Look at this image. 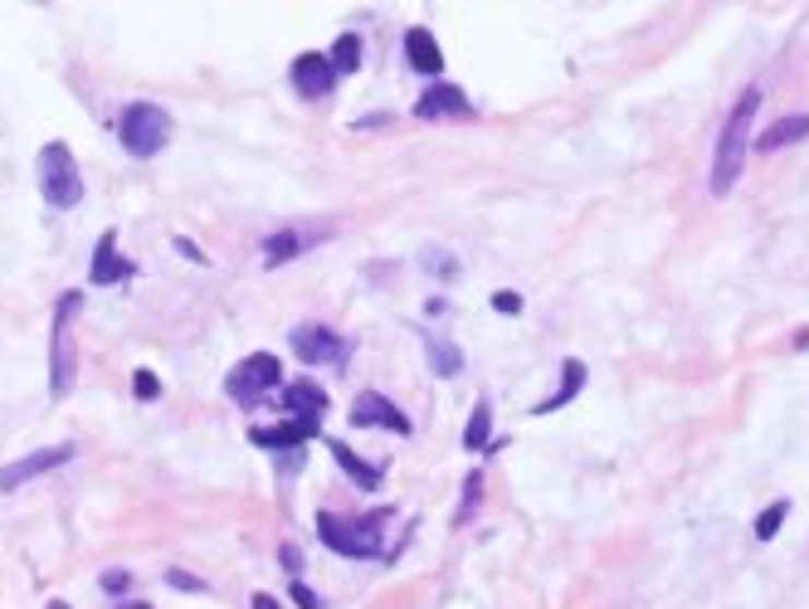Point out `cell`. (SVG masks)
Wrapping results in <instances>:
<instances>
[{
    "label": "cell",
    "instance_id": "1",
    "mask_svg": "<svg viewBox=\"0 0 809 609\" xmlns=\"http://www.w3.org/2000/svg\"><path fill=\"white\" fill-rule=\"evenodd\" d=\"M756 108H761V93L746 88L737 98V108H731L727 128H722V136H717V156H712V195H727L731 186H737L741 162H746V152H751Z\"/></svg>",
    "mask_w": 809,
    "mask_h": 609
},
{
    "label": "cell",
    "instance_id": "2",
    "mask_svg": "<svg viewBox=\"0 0 809 609\" xmlns=\"http://www.w3.org/2000/svg\"><path fill=\"white\" fill-rule=\"evenodd\" d=\"M83 292H64L55 308V337H49V395L64 401L79 375V351H73V312H79Z\"/></svg>",
    "mask_w": 809,
    "mask_h": 609
},
{
    "label": "cell",
    "instance_id": "3",
    "mask_svg": "<svg viewBox=\"0 0 809 609\" xmlns=\"http://www.w3.org/2000/svg\"><path fill=\"white\" fill-rule=\"evenodd\" d=\"M39 195H45L55 210H73L83 201V176H79V162L64 142H49L39 152Z\"/></svg>",
    "mask_w": 809,
    "mask_h": 609
},
{
    "label": "cell",
    "instance_id": "4",
    "mask_svg": "<svg viewBox=\"0 0 809 609\" xmlns=\"http://www.w3.org/2000/svg\"><path fill=\"white\" fill-rule=\"evenodd\" d=\"M122 146H128L132 156H156L166 142H171V118H166L156 103H132L128 112H122Z\"/></svg>",
    "mask_w": 809,
    "mask_h": 609
},
{
    "label": "cell",
    "instance_id": "5",
    "mask_svg": "<svg viewBox=\"0 0 809 609\" xmlns=\"http://www.w3.org/2000/svg\"><path fill=\"white\" fill-rule=\"evenodd\" d=\"M278 381H283L278 356L254 351V356H245V361L229 371L225 391H229V401H235V405H259V401H264V391H273Z\"/></svg>",
    "mask_w": 809,
    "mask_h": 609
},
{
    "label": "cell",
    "instance_id": "6",
    "mask_svg": "<svg viewBox=\"0 0 809 609\" xmlns=\"http://www.w3.org/2000/svg\"><path fill=\"white\" fill-rule=\"evenodd\" d=\"M318 537H322V546H328V551L352 556V561L381 556V541H376V532L366 527V522H346V517H332V512H322V517H318Z\"/></svg>",
    "mask_w": 809,
    "mask_h": 609
},
{
    "label": "cell",
    "instance_id": "7",
    "mask_svg": "<svg viewBox=\"0 0 809 609\" xmlns=\"http://www.w3.org/2000/svg\"><path fill=\"white\" fill-rule=\"evenodd\" d=\"M69 458H73V444H55V449H35V454H25V458H15V464H5V468H0V492H15V488H25V482H29V478L49 474V468L69 464Z\"/></svg>",
    "mask_w": 809,
    "mask_h": 609
},
{
    "label": "cell",
    "instance_id": "8",
    "mask_svg": "<svg viewBox=\"0 0 809 609\" xmlns=\"http://www.w3.org/2000/svg\"><path fill=\"white\" fill-rule=\"evenodd\" d=\"M352 425L356 429H391V434H409V415H405V409H395L385 395H376V391L356 395Z\"/></svg>",
    "mask_w": 809,
    "mask_h": 609
},
{
    "label": "cell",
    "instance_id": "9",
    "mask_svg": "<svg viewBox=\"0 0 809 609\" xmlns=\"http://www.w3.org/2000/svg\"><path fill=\"white\" fill-rule=\"evenodd\" d=\"M332 83H337V69H332L328 55H298L293 59V88L302 98H328Z\"/></svg>",
    "mask_w": 809,
    "mask_h": 609
},
{
    "label": "cell",
    "instance_id": "10",
    "mask_svg": "<svg viewBox=\"0 0 809 609\" xmlns=\"http://www.w3.org/2000/svg\"><path fill=\"white\" fill-rule=\"evenodd\" d=\"M88 278H93V288H112V283H128L132 278V259L118 254V235H112V229L98 239V249H93Z\"/></svg>",
    "mask_w": 809,
    "mask_h": 609
},
{
    "label": "cell",
    "instance_id": "11",
    "mask_svg": "<svg viewBox=\"0 0 809 609\" xmlns=\"http://www.w3.org/2000/svg\"><path fill=\"white\" fill-rule=\"evenodd\" d=\"M415 112L425 122H439V118H473V103L464 98V88H454V83H435V88H425V98L415 103Z\"/></svg>",
    "mask_w": 809,
    "mask_h": 609
},
{
    "label": "cell",
    "instance_id": "12",
    "mask_svg": "<svg viewBox=\"0 0 809 609\" xmlns=\"http://www.w3.org/2000/svg\"><path fill=\"white\" fill-rule=\"evenodd\" d=\"M283 409H288V419H298V425L318 429V419L328 415V395H322L312 381H293L288 391H283Z\"/></svg>",
    "mask_w": 809,
    "mask_h": 609
},
{
    "label": "cell",
    "instance_id": "13",
    "mask_svg": "<svg viewBox=\"0 0 809 609\" xmlns=\"http://www.w3.org/2000/svg\"><path fill=\"white\" fill-rule=\"evenodd\" d=\"M293 356L308 366H328V361H342V342L328 327H298L293 332Z\"/></svg>",
    "mask_w": 809,
    "mask_h": 609
},
{
    "label": "cell",
    "instance_id": "14",
    "mask_svg": "<svg viewBox=\"0 0 809 609\" xmlns=\"http://www.w3.org/2000/svg\"><path fill=\"white\" fill-rule=\"evenodd\" d=\"M405 59H409V64H415L419 73H439V69H444V49H439V39L429 35L425 25L405 29Z\"/></svg>",
    "mask_w": 809,
    "mask_h": 609
},
{
    "label": "cell",
    "instance_id": "15",
    "mask_svg": "<svg viewBox=\"0 0 809 609\" xmlns=\"http://www.w3.org/2000/svg\"><path fill=\"white\" fill-rule=\"evenodd\" d=\"M318 239H328V229H278V235L264 244V259L273 268L283 264V259H298L308 244H318Z\"/></svg>",
    "mask_w": 809,
    "mask_h": 609
},
{
    "label": "cell",
    "instance_id": "16",
    "mask_svg": "<svg viewBox=\"0 0 809 609\" xmlns=\"http://www.w3.org/2000/svg\"><path fill=\"white\" fill-rule=\"evenodd\" d=\"M800 136H809V112H790V118L771 122V128L756 136V152H781V146L800 142Z\"/></svg>",
    "mask_w": 809,
    "mask_h": 609
},
{
    "label": "cell",
    "instance_id": "17",
    "mask_svg": "<svg viewBox=\"0 0 809 609\" xmlns=\"http://www.w3.org/2000/svg\"><path fill=\"white\" fill-rule=\"evenodd\" d=\"M318 429H308V425H298V419H288V425H264V429H254V444L259 449H298L302 439H312Z\"/></svg>",
    "mask_w": 809,
    "mask_h": 609
},
{
    "label": "cell",
    "instance_id": "18",
    "mask_svg": "<svg viewBox=\"0 0 809 609\" xmlns=\"http://www.w3.org/2000/svg\"><path fill=\"white\" fill-rule=\"evenodd\" d=\"M561 371H566V375H561V385H556V391H551V395H546V401L537 405V415H551V409L571 405L575 395H581V385H585V366H581V361H566Z\"/></svg>",
    "mask_w": 809,
    "mask_h": 609
},
{
    "label": "cell",
    "instance_id": "19",
    "mask_svg": "<svg viewBox=\"0 0 809 609\" xmlns=\"http://www.w3.org/2000/svg\"><path fill=\"white\" fill-rule=\"evenodd\" d=\"M328 449H332V458H337V464L346 468V478H352V482H361V488H376V482H381V468H376V464H366V458H356L352 449L342 444V439H332Z\"/></svg>",
    "mask_w": 809,
    "mask_h": 609
},
{
    "label": "cell",
    "instance_id": "20",
    "mask_svg": "<svg viewBox=\"0 0 809 609\" xmlns=\"http://www.w3.org/2000/svg\"><path fill=\"white\" fill-rule=\"evenodd\" d=\"M425 356H429V371H435V375H459V371H464V351H459L454 342L425 337Z\"/></svg>",
    "mask_w": 809,
    "mask_h": 609
},
{
    "label": "cell",
    "instance_id": "21",
    "mask_svg": "<svg viewBox=\"0 0 809 609\" xmlns=\"http://www.w3.org/2000/svg\"><path fill=\"white\" fill-rule=\"evenodd\" d=\"M488 439H492V409L478 401V405H473V415H468V429H464V449L478 454V449H488Z\"/></svg>",
    "mask_w": 809,
    "mask_h": 609
},
{
    "label": "cell",
    "instance_id": "22",
    "mask_svg": "<svg viewBox=\"0 0 809 609\" xmlns=\"http://www.w3.org/2000/svg\"><path fill=\"white\" fill-rule=\"evenodd\" d=\"M332 69H337V73H352L356 64H361V39H356V35H342L337 39V45H332Z\"/></svg>",
    "mask_w": 809,
    "mask_h": 609
},
{
    "label": "cell",
    "instance_id": "23",
    "mask_svg": "<svg viewBox=\"0 0 809 609\" xmlns=\"http://www.w3.org/2000/svg\"><path fill=\"white\" fill-rule=\"evenodd\" d=\"M785 512H790V502H771V507H765L761 517H756V541H771L775 532H781Z\"/></svg>",
    "mask_w": 809,
    "mask_h": 609
},
{
    "label": "cell",
    "instance_id": "24",
    "mask_svg": "<svg viewBox=\"0 0 809 609\" xmlns=\"http://www.w3.org/2000/svg\"><path fill=\"white\" fill-rule=\"evenodd\" d=\"M478 492H483V474H468V482H464V507H459V522H468V512H473V502H478Z\"/></svg>",
    "mask_w": 809,
    "mask_h": 609
},
{
    "label": "cell",
    "instance_id": "25",
    "mask_svg": "<svg viewBox=\"0 0 809 609\" xmlns=\"http://www.w3.org/2000/svg\"><path fill=\"white\" fill-rule=\"evenodd\" d=\"M492 308H498L502 318H517V312H522V298H517V292H498V298H492Z\"/></svg>",
    "mask_w": 809,
    "mask_h": 609
},
{
    "label": "cell",
    "instance_id": "26",
    "mask_svg": "<svg viewBox=\"0 0 809 609\" xmlns=\"http://www.w3.org/2000/svg\"><path fill=\"white\" fill-rule=\"evenodd\" d=\"M166 585H176V590H205V581H195L186 571H166Z\"/></svg>",
    "mask_w": 809,
    "mask_h": 609
},
{
    "label": "cell",
    "instance_id": "27",
    "mask_svg": "<svg viewBox=\"0 0 809 609\" xmlns=\"http://www.w3.org/2000/svg\"><path fill=\"white\" fill-rule=\"evenodd\" d=\"M128 585H132V575H128V571H108V575H103V590H108V595H122Z\"/></svg>",
    "mask_w": 809,
    "mask_h": 609
},
{
    "label": "cell",
    "instance_id": "28",
    "mask_svg": "<svg viewBox=\"0 0 809 609\" xmlns=\"http://www.w3.org/2000/svg\"><path fill=\"white\" fill-rule=\"evenodd\" d=\"M156 391H162V385H156V375L152 371H136V395H142V401H156Z\"/></svg>",
    "mask_w": 809,
    "mask_h": 609
},
{
    "label": "cell",
    "instance_id": "29",
    "mask_svg": "<svg viewBox=\"0 0 809 609\" xmlns=\"http://www.w3.org/2000/svg\"><path fill=\"white\" fill-rule=\"evenodd\" d=\"M293 600H298V609H322V600H318V595H312L302 581H293Z\"/></svg>",
    "mask_w": 809,
    "mask_h": 609
},
{
    "label": "cell",
    "instance_id": "30",
    "mask_svg": "<svg viewBox=\"0 0 809 609\" xmlns=\"http://www.w3.org/2000/svg\"><path fill=\"white\" fill-rule=\"evenodd\" d=\"M278 561H283V571H293V575H298V565H302V551H298V546H283V551H278Z\"/></svg>",
    "mask_w": 809,
    "mask_h": 609
},
{
    "label": "cell",
    "instance_id": "31",
    "mask_svg": "<svg viewBox=\"0 0 809 609\" xmlns=\"http://www.w3.org/2000/svg\"><path fill=\"white\" fill-rule=\"evenodd\" d=\"M176 244H181V254H186V259H195V264H205V254L191 244V239H176Z\"/></svg>",
    "mask_w": 809,
    "mask_h": 609
},
{
    "label": "cell",
    "instance_id": "32",
    "mask_svg": "<svg viewBox=\"0 0 809 609\" xmlns=\"http://www.w3.org/2000/svg\"><path fill=\"white\" fill-rule=\"evenodd\" d=\"M254 609H283V605L273 600V595H254Z\"/></svg>",
    "mask_w": 809,
    "mask_h": 609
},
{
    "label": "cell",
    "instance_id": "33",
    "mask_svg": "<svg viewBox=\"0 0 809 609\" xmlns=\"http://www.w3.org/2000/svg\"><path fill=\"white\" fill-rule=\"evenodd\" d=\"M118 609H146V605H132V600H128V605H118Z\"/></svg>",
    "mask_w": 809,
    "mask_h": 609
},
{
    "label": "cell",
    "instance_id": "34",
    "mask_svg": "<svg viewBox=\"0 0 809 609\" xmlns=\"http://www.w3.org/2000/svg\"><path fill=\"white\" fill-rule=\"evenodd\" d=\"M49 609H69V605H64V600H55V605H49Z\"/></svg>",
    "mask_w": 809,
    "mask_h": 609
}]
</instances>
